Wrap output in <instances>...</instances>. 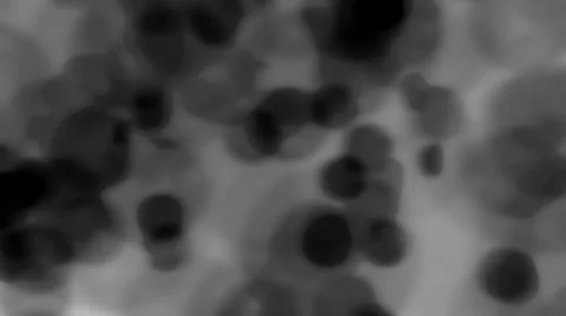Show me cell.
Wrapping results in <instances>:
<instances>
[{
  "label": "cell",
  "mask_w": 566,
  "mask_h": 316,
  "mask_svg": "<svg viewBox=\"0 0 566 316\" xmlns=\"http://www.w3.org/2000/svg\"><path fill=\"white\" fill-rule=\"evenodd\" d=\"M135 136L123 113L80 99L42 137V157L60 189L75 194H106L134 172Z\"/></svg>",
  "instance_id": "cell-3"
},
{
  "label": "cell",
  "mask_w": 566,
  "mask_h": 316,
  "mask_svg": "<svg viewBox=\"0 0 566 316\" xmlns=\"http://www.w3.org/2000/svg\"><path fill=\"white\" fill-rule=\"evenodd\" d=\"M348 130L345 151L360 157L371 172H381L395 164L392 138L384 129L374 125H361Z\"/></svg>",
  "instance_id": "cell-14"
},
{
  "label": "cell",
  "mask_w": 566,
  "mask_h": 316,
  "mask_svg": "<svg viewBox=\"0 0 566 316\" xmlns=\"http://www.w3.org/2000/svg\"><path fill=\"white\" fill-rule=\"evenodd\" d=\"M0 169V224L4 228L39 215L55 196V183L44 157L18 156L13 149Z\"/></svg>",
  "instance_id": "cell-9"
},
{
  "label": "cell",
  "mask_w": 566,
  "mask_h": 316,
  "mask_svg": "<svg viewBox=\"0 0 566 316\" xmlns=\"http://www.w3.org/2000/svg\"><path fill=\"white\" fill-rule=\"evenodd\" d=\"M77 265L75 243L46 219L35 217L0 234V280L12 291L35 296L56 293Z\"/></svg>",
  "instance_id": "cell-4"
},
{
  "label": "cell",
  "mask_w": 566,
  "mask_h": 316,
  "mask_svg": "<svg viewBox=\"0 0 566 316\" xmlns=\"http://www.w3.org/2000/svg\"><path fill=\"white\" fill-rule=\"evenodd\" d=\"M417 166L423 178L438 179L446 167V151L438 143L423 146L418 152Z\"/></svg>",
  "instance_id": "cell-15"
},
{
  "label": "cell",
  "mask_w": 566,
  "mask_h": 316,
  "mask_svg": "<svg viewBox=\"0 0 566 316\" xmlns=\"http://www.w3.org/2000/svg\"><path fill=\"white\" fill-rule=\"evenodd\" d=\"M359 259L380 270H394L410 253V238L392 215L356 218Z\"/></svg>",
  "instance_id": "cell-12"
},
{
  "label": "cell",
  "mask_w": 566,
  "mask_h": 316,
  "mask_svg": "<svg viewBox=\"0 0 566 316\" xmlns=\"http://www.w3.org/2000/svg\"><path fill=\"white\" fill-rule=\"evenodd\" d=\"M255 247L256 275L291 286L327 283L346 275L360 260L356 219L347 208L322 201L279 210L264 224Z\"/></svg>",
  "instance_id": "cell-2"
},
{
  "label": "cell",
  "mask_w": 566,
  "mask_h": 316,
  "mask_svg": "<svg viewBox=\"0 0 566 316\" xmlns=\"http://www.w3.org/2000/svg\"><path fill=\"white\" fill-rule=\"evenodd\" d=\"M420 3L409 0H342L301 9L300 25L321 60L324 78H342L367 92L392 83L421 49Z\"/></svg>",
  "instance_id": "cell-1"
},
{
  "label": "cell",
  "mask_w": 566,
  "mask_h": 316,
  "mask_svg": "<svg viewBox=\"0 0 566 316\" xmlns=\"http://www.w3.org/2000/svg\"><path fill=\"white\" fill-rule=\"evenodd\" d=\"M126 13V44L142 72L170 85L200 74L202 65L188 38L181 3L134 2Z\"/></svg>",
  "instance_id": "cell-5"
},
{
  "label": "cell",
  "mask_w": 566,
  "mask_h": 316,
  "mask_svg": "<svg viewBox=\"0 0 566 316\" xmlns=\"http://www.w3.org/2000/svg\"><path fill=\"white\" fill-rule=\"evenodd\" d=\"M248 6L250 3L234 0L181 3L188 38L201 62L202 72L209 64L237 54L248 22L258 10Z\"/></svg>",
  "instance_id": "cell-7"
},
{
  "label": "cell",
  "mask_w": 566,
  "mask_h": 316,
  "mask_svg": "<svg viewBox=\"0 0 566 316\" xmlns=\"http://www.w3.org/2000/svg\"><path fill=\"white\" fill-rule=\"evenodd\" d=\"M371 177L374 172L360 157L344 150L318 169L316 186L328 202L349 208L365 197Z\"/></svg>",
  "instance_id": "cell-13"
},
{
  "label": "cell",
  "mask_w": 566,
  "mask_h": 316,
  "mask_svg": "<svg viewBox=\"0 0 566 316\" xmlns=\"http://www.w3.org/2000/svg\"><path fill=\"white\" fill-rule=\"evenodd\" d=\"M177 187H151L133 208L134 233L149 268L157 274L179 273L190 261L192 203Z\"/></svg>",
  "instance_id": "cell-6"
},
{
  "label": "cell",
  "mask_w": 566,
  "mask_h": 316,
  "mask_svg": "<svg viewBox=\"0 0 566 316\" xmlns=\"http://www.w3.org/2000/svg\"><path fill=\"white\" fill-rule=\"evenodd\" d=\"M364 94L359 86L346 80H323L311 91L312 128L323 135L348 129L363 113Z\"/></svg>",
  "instance_id": "cell-11"
},
{
  "label": "cell",
  "mask_w": 566,
  "mask_h": 316,
  "mask_svg": "<svg viewBox=\"0 0 566 316\" xmlns=\"http://www.w3.org/2000/svg\"><path fill=\"white\" fill-rule=\"evenodd\" d=\"M475 285L491 303L518 309L536 301L542 280L533 255L520 245L503 244L478 263Z\"/></svg>",
  "instance_id": "cell-8"
},
{
  "label": "cell",
  "mask_w": 566,
  "mask_h": 316,
  "mask_svg": "<svg viewBox=\"0 0 566 316\" xmlns=\"http://www.w3.org/2000/svg\"><path fill=\"white\" fill-rule=\"evenodd\" d=\"M171 86L146 73L140 75L123 110L136 136L154 143L174 135L177 104Z\"/></svg>",
  "instance_id": "cell-10"
}]
</instances>
